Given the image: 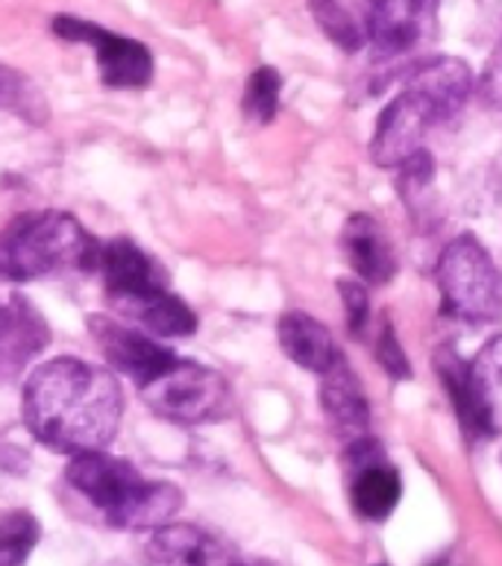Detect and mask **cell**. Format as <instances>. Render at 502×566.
Listing matches in <instances>:
<instances>
[{
    "label": "cell",
    "mask_w": 502,
    "mask_h": 566,
    "mask_svg": "<svg viewBox=\"0 0 502 566\" xmlns=\"http://www.w3.org/2000/svg\"><path fill=\"white\" fill-rule=\"evenodd\" d=\"M21 415L30 434L53 452H97L118 434L124 390L101 364L62 355L27 376Z\"/></svg>",
    "instance_id": "1"
},
{
    "label": "cell",
    "mask_w": 502,
    "mask_h": 566,
    "mask_svg": "<svg viewBox=\"0 0 502 566\" xmlns=\"http://www.w3.org/2000/svg\"><path fill=\"white\" fill-rule=\"evenodd\" d=\"M477 88V76L464 60L423 62L402 85L376 118L374 138H370V159L379 168L397 170L406 161L423 153L429 129L452 120Z\"/></svg>",
    "instance_id": "2"
},
{
    "label": "cell",
    "mask_w": 502,
    "mask_h": 566,
    "mask_svg": "<svg viewBox=\"0 0 502 566\" xmlns=\"http://www.w3.org/2000/svg\"><path fill=\"white\" fill-rule=\"evenodd\" d=\"M65 482L121 532H154L182 507L177 484L147 479L138 467L109 452H80L65 467Z\"/></svg>",
    "instance_id": "3"
},
{
    "label": "cell",
    "mask_w": 502,
    "mask_h": 566,
    "mask_svg": "<svg viewBox=\"0 0 502 566\" xmlns=\"http://www.w3.org/2000/svg\"><path fill=\"white\" fill-rule=\"evenodd\" d=\"M97 238L69 212H24L0 229V282L24 285L65 271H94Z\"/></svg>",
    "instance_id": "4"
},
{
    "label": "cell",
    "mask_w": 502,
    "mask_h": 566,
    "mask_svg": "<svg viewBox=\"0 0 502 566\" xmlns=\"http://www.w3.org/2000/svg\"><path fill=\"white\" fill-rule=\"evenodd\" d=\"M441 312L452 321L482 326L502 314V273L473 235H459L443 247L435 264Z\"/></svg>",
    "instance_id": "5"
},
{
    "label": "cell",
    "mask_w": 502,
    "mask_h": 566,
    "mask_svg": "<svg viewBox=\"0 0 502 566\" xmlns=\"http://www.w3.org/2000/svg\"><path fill=\"white\" fill-rule=\"evenodd\" d=\"M438 376L450 394L461 431L473 440L502 431V335L488 340L477 358L464 361L456 349H441L435 358Z\"/></svg>",
    "instance_id": "6"
},
{
    "label": "cell",
    "mask_w": 502,
    "mask_h": 566,
    "mask_svg": "<svg viewBox=\"0 0 502 566\" xmlns=\"http://www.w3.org/2000/svg\"><path fill=\"white\" fill-rule=\"evenodd\" d=\"M138 394L156 417L177 426L215 423L227 417L232 402L230 385L221 373L179 355L168 370L142 385Z\"/></svg>",
    "instance_id": "7"
},
{
    "label": "cell",
    "mask_w": 502,
    "mask_h": 566,
    "mask_svg": "<svg viewBox=\"0 0 502 566\" xmlns=\"http://www.w3.org/2000/svg\"><path fill=\"white\" fill-rule=\"evenodd\" d=\"M53 33L65 39V42H77L94 48V60H97V74L103 85L109 88H145L154 80V53L147 44L129 35L112 33L103 30L101 24L83 21L74 15H60L53 21Z\"/></svg>",
    "instance_id": "8"
},
{
    "label": "cell",
    "mask_w": 502,
    "mask_h": 566,
    "mask_svg": "<svg viewBox=\"0 0 502 566\" xmlns=\"http://www.w3.org/2000/svg\"><path fill=\"white\" fill-rule=\"evenodd\" d=\"M349 502L367 523H385L402 499V479L397 467L388 464L383 443L376 438H358L344 447Z\"/></svg>",
    "instance_id": "9"
},
{
    "label": "cell",
    "mask_w": 502,
    "mask_h": 566,
    "mask_svg": "<svg viewBox=\"0 0 502 566\" xmlns=\"http://www.w3.org/2000/svg\"><path fill=\"white\" fill-rule=\"evenodd\" d=\"M94 271L101 273L109 303L124 314L168 287L163 268L129 238L101 241L97 244V259H94Z\"/></svg>",
    "instance_id": "10"
},
{
    "label": "cell",
    "mask_w": 502,
    "mask_h": 566,
    "mask_svg": "<svg viewBox=\"0 0 502 566\" xmlns=\"http://www.w3.org/2000/svg\"><path fill=\"white\" fill-rule=\"evenodd\" d=\"M441 0H374L365 39L379 60H400L435 33Z\"/></svg>",
    "instance_id": "11"
},
{
    "label": "cell",
    "mask_w": 502,
    "mask_h": 566,
    "mask_svg": "<svg viewBox=\"0 0 502 566\" xmlns=\"http://www.w3.org/2000/svg\"><path fill=\"white\" fill-rule=\"evenodd\" d=\"M88 332L112 370L124 373L127 379L136 381V388L156 379L177 361V353L165 347L163 338L109 317H88Z\"/></svg>",
    "instance_id": "12"
},
{
    "label": "cell",
    "mask_w": 502,
    "mask_h": 566,
    "mask_svg": "<svg viewBox=\"0 0 502 566\" xmlns=\"http://www.w3.org/2000/svg\"><path fill=\"white\" fill-rule=\"evenodd\" d=\"M341 250L356 273V280L365 285H385L397 276L400 259H397L391 235L374 214H349L341 229Z\"/></svg>",
    "instance_id": "13"
},
{
    "label": "cell",
    "mask_w": 502,
    "mask_h": 566,
    "mask_svg": "<svg viewBox=\"0 0 502 566\" xmlns=\"http://www.w3.org/2000/svg\"><path fill=\"white\" fill-rule=\"evenodd\" d=\"M147 566H236L218 537L191 523H165L145 543Z\"/></svg>",
    "instance_id": "14"
},
{
    "label": "cell",
    "mask_w": 502,
    "mask_h": 566,
    "mask_svg": "<svg viewBox=\"0 0 502 566\" xmlns=\"http://www.w3.org/2000/svg\"><path fill=\"white\" fill-rule=\"evenodd\" d=\"M321 406L324 415L333 426L335 438L341 440V447H347L353 440L367 438L370 434V408H367V397L358 376L347 364L344 355L335 358V364L326 373H321Z\"/></svg>",
    "instance_id": "15"
},
{
    "label": "cell",
    "mask_w": 502,
    "mask_h": 566,
    "mask_svg": "<svg viewBox=\"0 0 502 566\" xmlns=\"http://www.w3.org/2000/svg\"><path fill=\"white\" fill-rule=\"evenodd\" d=\"M48 323L24 296L0 300V376H15L30 358L48 347Z\"/></svg>",
    "instance_id": "16"
},
{
    "label": "cell",
    "mask_w": 502,
    "mask_h": 566,
    "mask_svg": "<svg viewBox=\"0 0 502 566\" xmlns=\"http://www.w3.org/2000/svg\"><path fill=\"white\" fill-rule=\"evenodd\" d=\"M276 338H280L282 353L289 355L291 361L303 370L317 373V376L330 370L341 355L324 323L315 321L312 314L300 312V308L282 314L280 323H276Z\"/></svg>",
    "instance_id": "17"
},
{
    "label": "cell",
    "mask_w": 502,
    "mask_h": 566,
    "mask_svg": "<svg viewBox=\"0 0 502 566\" xmlns=\"http://www.w3.org/2000/svg\"><path fill=\"white\" fill-rule=\"evenodd\" d=\"M127 317L156 338H191L197 332L195 312L177 294H170L168 287L129 308Z\"/></svg>",
    "instance_id": "18"
},
{
    "label": "cell",
    "mask_w": 502,
    "mask_h": 566,
    "mask_svg": "<svg viewBox=\"0 0 502 566\" xmlns=\"http://www.w3.org/2000/svg\"><path fill=\"white\" fill-rule=\"evenodd\" d=\"M0 109L33 127H44L51 120V106H48V97L39 92V85L3 62H0Z\"/></svg>",
    "instance_id": "19"
},
{
    "label": "cell",
    "mask_w": 502,
    "mask_h": 566,
    "mask_svg": "<svg viewBox=\"0 0 502 566\" xmlns=\"http://www.w3.org/2000/svg\"><path fill=\"white\" fill-rule=\"evenodd\" d=\"M39 537L42 528L33 514L27 511L0 514V566H27Z\"/></svg>",
    "instance_id": "20"
},
{
    "label": "cell",
    "mask_w": 502,
    "mask_h": 566,
    "mask_svg": "<svg viewBox=\"0 0 502 566\" xmlns=\"http://www.w3.org/2000/svg\"><path fill=\"white\" fill-rule=\"evenodd\" d=\"M282 97V76L276 69H255L248 80L244 97H241V109L253 124H271L280 112Z\"/></svg>",
    "instance_id": "21"
},
{
    "label": "cell",
    "mask_w": 502,
    "mask_h": 566,
    "mask_svg": "<svg viewBox=\"0 0 502 566\" xmlns=\"http://www.w3.org/2000/svg\"><path fill=\"white\" fill-rule=\"evenodd\" d=\"M308 9L317 18V24L324 27V33L344 51H358L365 44V30L341 7V0H308Z\"/></svg>",
    "instance_id": "22"
},
{
    "label": "cell",
    "mask_w": 502,
    "mask_h": 566,
    "mask_svg": "<svg viewBox=\"0 0 502 566\" xmlns=\"http://www.w3.org/2000/svg\"><path fill=\"white\" fill-rule=\"evenodd\" d=\"M338 296L344 303V314H347V329L353 335H362L367 329V321H370V300H367L365 282L358 280H341Z\"/></svg>",
    "instance_id": "23"
},
{
    "label": "cell",
    "mask_w": 502,
    "mask_h": 566,
    "mask_svg": "<svg viewBox=\"0 0 502 566\" xmlns=\"http://www.w3.org/2000/svg\"><path fill=\"white\" fill-rule=\"evenodd\" d=\"M376 358L383 364L385 370L391 373L394 379H409L411 367L409 358L402 353L400 340L394 335L391 323H383V329H379V338H376Z\"/></svg>",
    "instance_id": "24"
},
{
    "label": "cell",
    "mask_w": 502,
    "mask_h": 566,
    "mask_svg": "<svg viewBox=\"0 0 502 566\" xmlns=\"http://www.w3.org/2000/svg\"><path fill=\"white\" fill-rule=\"evenodd\" d=\"M477 92L479 101L485 103L488 109H502V39L496 42L494 53L488 56L485 69L479 74Z\"/></svg>",
    "instance_id": "25"
},
{
    "label": "cell",
    "mask_w": 502,
    "mask_h": 566,
    "mask_svg": "<svg viewBox=\"0 0 502 566\" xmlns=\"http://www.w3.org/2000/svg\"><path fill=\"white\" fill-rule=\"evenodd\" d=\"M236 566H268V564H259V560H236Z\"/></svg>",
    "instance_id": "26"
}]
</instances>
